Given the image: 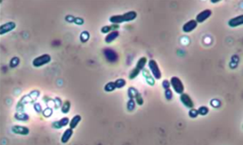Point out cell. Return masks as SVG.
Instances as JSON below:
<instances>
[{
	"instance_id": "obj_11",
	"label": "cell",
	"mask_w": 243,
	"mask_h": 145,
	"mask_svg": "<svg viewBox=\"0 0 243 145\" xmlns=\"http://www.w3.org/2000/svg\"><path fill=\"white\" fill-rule=\"evenodd\" d=\"M243 24V15H240L236 17H233L232 19L229 20L228 22V25L231 26V27H237V26H240Z\"/></svg>"
},
{
	"instance_id": "obj_33",
	"label": "cell",
	"mask_w": 243,
	"mask_h": 145,
	"mask_svg": "<svg viewBox=\"0 0 243 145\" xmlns=\"http://www.w3.org/2000/svg\"><path fill=\"white\" fill-rule=\"evenodd\" d=\"M62 104H63V102H62L61 98H59V97L54 98V108L55 109L61 108L62 107Z\"/></svg>"
},
{
	"instance_id": "obj_1",
	"label": "cell",
	"mask_w": 243,
	"mask_h": 145,
	"mask_svg": "<svg viewBox=\"0 0 243 145\" xmlns=\"http://www.w3.org/2000/svg\"><path fill=\"white\" fill-rule=\"evenodd\" d=\"M148 67H149V70L151 71V74L154 79L159 80L162 78V72L160 70L159 64L154 59H151L148 61Z\"/></svg>"
},
{
	"instance_id": "obj_14",
	"label": "cell",
	"mask_w": 243,
	"mask_h": 145,
	"mask_svg": "<svg viewBox=\"0 0 243 145\" xmlns=\"http://www.w3.org/2000/svg\"><path fill=\"white\" fill-rule=\"evenodd\" d=\"M136 17H137V13H136L135 11H129V12H126V13H124V14L122 15V18H123V23H124V22H130V21H133V20H134Z\"/></svg>"
},
{
	"instance_id": "obj_3",
	"label": "cell",
	"mask_w": 243,
	"mask_h": 145,
	"mask_svg": "<svg viewBox=\"0 0 243 145\" xmlns=\"http://www.w3.org/2000/svg\"><path fill=\"white\" fill-rule=\"evenodd\" d=\"M171 86L174 90V92L178 94H182L184 92V84L182 82V80L177 76H172L170 79Z\"/></svg>"
},
{
	"instance_id": "obj_31",
	"label": "cell",
	"mask_w": 243,
	"mask_h": 145,
	"mask_svg": "<svg viewBox=\"0 0 243 145\" xmlns=\"http://www.w3.org/2000/svg\"><path fill=\"white\" fill-rule=\"evenodd\" d=\"M189 116L192 119H195L199 116V114H198V110L197 109H194V108H192L190 109L189 111Z\"/></svg>"
},
{
	"instance_id": "obj_25",
	"label": "cell",
	"mask_w": 243,
	"mask_h": 145,
	"mask_svg": "<svg viewBox=\"0 0 243 145\" xmlns=\"http://www.w3.org/2000/svg\"><path fill=\"white\" fill-rule=\"evenodd\" d=\"M197 110H198L199 115H202V116L207 115L209 114V112H210V110H209V108L207 106H200Z\"/></svg>"
},
{
	"instance_id": "obj_35",
	"label": "cell",
	"mask_w": 243,
	"mask_h": 145,
	"mask_svg": "<svg viewBox=\"0 0 243 145\" xmlns=\"http://www.w3.org/2000/svg\"><path fill=\"white\" fill-rule=\"evenodd\" d=\"M162 85H163V89H164V90H167V89H170V87H171V83H170V81H169V80L165 79V80H163V83H162Z\"/></svg>"
},
{
	"instance_id": "obj_30",
	"label": "cell",
	"mask_w": 243,
	"mask_h": 145,
	"mask_svg": "<svg viewBox=\"0 0 243 145\" xmlns=\"http://www.w3.org/2000/svg\"><path fill=\"white\" fill-rule=\"evenodd\" d=\"M19 63H20V60H19L18 57H13L11 59V61H10V67L15 68L19 64Z\"/></svg>"
},
{
	"instance_id": "obj_15",
	"label": "cell",
	"mask_w": 243,
	"mask_h": 145,
	"mask_svg": "<svg viewBox=\"0 0 243 145\" xmlns=\"http://www.w3.org/2000/svg\"><path fill=\"white\" fill-rule=\"evenodd\" d=\"M81 120H82V117H81V115H79V114H76V115H74L72 119H71V121H70V124H69V128H71V129H75L77 126H78V124H80V122H81Z\"/></svg>"
},
{
	"instance_id": "obj_19",
	"label": "cell",
	"mask_w": 243,
	"mask_h": 145,
	"mask_svg": "<svg viewBox=\"0 0 243 145\" xmlns=\"http://www.w3.org/2000/svg\"><path fill=\"white\" fill-rule=\"evenodd\" d=\"M143 76L145 77V79H146V82H147V84H150V85H154V84H155V81H154V78H153V76L151 74V73H149L147 70H145V69H143Z\"/></svg>"
},
{
	"instance_id": "obj_10",
	"label": "cell",
	"mask_w": 243,
	"mask_h": 145,
	"mask_svg": "<svg viewBox=\"0 0 243 145\" xmlns=\"http://www.w3.org/2000/svg\"><path fill=\"white\" fill-rule=\"evenodd\" d=\"M70 124V120L68 117H64L62 118L61 120L59 121H56V122H54L52 124V127L54 129H61L62 127H64L66 125H69Z\"/></svg>"
},
{
	"instance_id": "obj_21",
	"label": "cell",
	"mask_w": 243,
	"mask_h": 145,
	"mask_svg": "<svg viewBox=\"0 0 243 145\" xmlns=\"http://www.w3.org/2000/svg\"><path fill=\"white\" fill-rule=\"evenodd\" d=\"M103 89H104V91H105L106 93H111V92H113V91L116 89V86H115V84H114V82H109V83H107V84L104 85Z\"/></svg>"
},
{
	"instance_id": "obj_23",
	"label": "cell",
	"mask_w": 243,
	"mask_h": 145,
	"mask_svg": "<svg viewBox=\"0 0 243 145\" xmlns=\"http://www.w3.org/2000/svg\"><path fill=\"white\" fill-rule=\"evenodd\" d=\"M135 105H136V103H135L134 99H129L128 102H127V105H126V107H127V111H128L129 113L133 112L134 109H135Z\"/></svg>"
},
{
	"instance_id": "obj_20",
	"label": "cell",
	"mask_w": 243,
	"mask_h": 145,
	"mask_svg": "<svg viewBox=\"0 0 243 145\" xmlns=\"http://www.w3.org/2000/svg\"><path fill=\"white\" fill-rule=\"evenodd\" d=\"M71 109V102L70 101H64L61 107V112L64 114H68Z\"/></svg>"
},
{
	"instance_id": "obj_13",
	"label": "cell",
	"mask_w": 243,
	"mask_h": 145,
	"mask_svg": "<svg viewBox=\"0 0 243 145\" xmlns=\"http://www.w3.org/2000/svg\"><path fill=\"white\" fill-rule=\"evenodd\" d=\"M119 35H120V32H119L118 30H116V31H112V32H110L109 34L106 35V36H105V38H104V41H105L106 44H111V43L113 42L115 39H117Z\"/></svg>"
},
{
	"instance_id": "obj_18",
	"label": "cell",
	"mask_w": 243,
	"mask_h": 145,
	"mask_svg": "<svg viewBox=\"0 0 243 145\" xmlns=\"http://www.w3.org/2000/svg\"><path fill=\"white\" fill-rule=\"evenodd\" d=\"M147 63H148V59H147V57H145V56H143V57H141L138 61H137V63H136V68L137 69H139L140 71H143V69H144V67H145V65L147 64Z\"/></svg>"
},
{
	"instance_id": "obj_32",
	"label": "cell",
	"mask_w": 243,
	"mask_h": 145,
	"mask_svg": "<svg viewBox=\"0 0 243 145\" xmlns=\"http://www.w3.org/2000/svg\"><path fill=\"white\" fill-rule=\"evenodd\" d=\"M43 114H44V116L45 117V118H48V117H50L52 114H53V110L51 109V108H45L44 111H43Z\"/></svg>"
},
{
	"instance_id": "obj_34",
	"label": "cell",
	"mask_w": 243,
	"mask_h": 145,
	"mask_svg": "<svg viewBox=\"0 0 243 145\" xmlns=\"http://www.w3.org/2000/svg\"><path fill=\"white\" fill-rule=\"evenodd\" d=\"M34 111L37 113V114H41V113H43V109H42V106H41V104H38V103H35L34 104Z\"/></svg>"
},
{
	"instance_id": "obj_4",
	"label": "cell",
	"mask_w": 243,
	"mask_h": 145,
	"mask_svg": "<svg viewBox=\"0 0 243 145\" xmlns=\"http://www.w3.org/2000/svg\"><path fill=\"white\" fill-rule=\"evenodd\" d=\"M103 53L105 59L109 63H116L119 59V55H118L117 52L112 48H104L103 50Z\"/></svg>"
},
{
	"instance_id": "obj_9",
	"label": "cell",
	"mask_w": 243,
	"mask_h": 145,
	"mask_svg": "<svg viewBox=\"0 0 243 145\" xmlns=\"http://www.w3.org/2000/svg\"><path fill=\"white\" fill-rule=\"evenodd\" d=\"M198 25V23L195 19H191L187 23H185L182 26V31L184 33H191L192 32Z\"/></svg>"
},
{
	"instance_id": "obj_2",
	"label": "cell",
	"mask_w": 243,
	"mask_h": 145,
	"mask_svg": "<svg viewBox=\"0 0 243 145\" xmlns=\"http://www.w3.org/2000/svg\"><path fill=\"white\" fill-rule=\"evenodd\" d=\"M52 58H51V55L48 54H41L37 57H35L33 62H32V64L34 67H41V66H44L47 64H49L51 62Z\"/></svg>"
},
{
	"instance_id": "obj_22",
	"label": "cell",
	"mask_w": 243,
	"mask_h": 145,
	"mask_svg": "<svg viewBox=\"0 0 243 145\" xmlns=\"http://www.w3.org/2000/svg\"><path fill=\"white\" fill-rule=\"evenodd\" d=\"M127 93H128V97H129V99H134L135 96L137 95V94H138L139 92H138V90H137L136 88L131 86V87H129Z\"/></svg>"
},
{
	"instance_id": "obj_5",
	"label": "cell",
	"mask_w": 243,
	"mask_h": 145,
	"mask_svg": "<svg viewBox=\"0 0 243 145\" xmlns=\"http://www.w3.org/2000/svg\"><path fill=\"white\" fill-rule=\"evenodd\" d=\"M180 100L185 107H187L189 109L194 108V103L188 94L183 93V94H180Z\"/></svg>"
},
{
	"instance_id": "obj_17",
	"label": "cell",
	"mask_w": 243,
	"mask_h": 145,
	"mask_svg": "<svg viewBox=\"0 0 243 145\" xmlns=\"http://www.w3.org/2000/svg\"><path fill=\"white\" fill-rule=\"evenodd\" d=\"M15 119L17 120V121H20V122H26L29 120V115L27 114H25L23 112H16L14 115Z\"/></svg>"
},
{
	"instance_id": "obj_8",
	"label": "cell",
	"mask_w": 243,
	"mask_h": 145,
	"mask_svg": "<svg viewBox=\"0 0 243 145\" xmlns=\"http://www.w3.org/2000/svg\"><path fill=\"white\" fill-rule=\"evenodd\" d=\"M11 130L14 133L18 134V135H28L30 133L29 128L26 126H23V125H14L12 126Z\"/></svg>"
},
{
	"instance_id": "obj_7",
	"label": "cell",
	"mask_w": 243,
	"mask_h": 145,
	"mask_svg": "<svg viewBox=\"0 0 243 145\" xmlns=\"http://www.w3.org/2000/svg\"><path fill=\"white\" fill-rule=\"evenodd\" d=\"M15 26H16V25L13 21H9V22H6L5 24H3L0 26V35H3L5 34L11 32L12 30H14L15 28Z\"/></svg>"
},
{
	"instance_id": "obj_29",
	"label": "cell",
	"mask_w": 243,
	"mask_h": 145,
	"mask_svg": "<svg viewBox=\"0 0 243 145\" xmlns=\"http://www.w3.org/2000/svg\"><path fill=\"white\" fill-rule=\"evenodd\" d=\"M89 37H90V35H89V33H88L87 31H84V32H82V34H81V35H80L81 41H82L83 43L88 41Z\"/></svg>"
},
{
	"instance_id": "obj_27",
	"label": "cell",
	"mask_w": 243,
	"mask_h": 145,
	"mask_svg": "<svg viewBox=\"0 0 243 145\" xmlns=\"http://www.w3.org/2000/svg\"><path fill=\"white\" fill-rule=\"evenodd\" d=\"M134 101H135L136 104H138V105H140V106L143 105V104H144L143 97L142 96V94H141L140 93H138V94H137V95H136V96H135V98H134Z\"/></svg>"
},
{
	"instance_id": "obj_16",
	"label": "cell",
	"mask_w": 243,
	"mask_h": 145,
	"mask_svg": "<svg viewBox=\"0 0 243 145\" xmlns=\"http://www.w3.org/2000/svg\"><path fill=\"white\" fill-rule=\"evenodd\" d=\"M117 29H119V25H104L101 28V32L103 34H109L112 31H116Z\"/></svg>"
},
{
	"instance_id": "obj_12",
	"label": "cell",
	"mask_w": 243,
	"mask_h": 145,
	"mask_svg": "<svg viewBox=\"0 0 243 145\" xmlns=\"http://www.w3.org/2000/svg\"><path fill=\"white\" fill-rule=\"evenodd\" d=\"M73 134H74V130H73V129H71V128L66 129V130L64 132V133H63V135H62V137H61V143H64V144L67 143L70 141V139L72 138Z\"/></svg>"
},
{
	"instance_id": "obj_6",
	"label": "cell",
	"mask_w": 243,
	"mask_h": 145,
	"mask_svg": "<svg viewBox=\"0 0 243 145\" xmlns=\"http://www.w3.org/2000/svg\"><path fill=\"white\" fill-rule=\"evenodd\" d=\"M212 15V11L211 9H205V10L200 12V13L197 15L195 20H196L197 23H201V24H202V23L205 22L209 17H211Z\"/></svg>"
},
{
	"instance_id": "obj_28",
	"label": "cell",
	"mask_w": 243,
	"mask_h": 145,
	"mask_svg": "<svg viewBox=\"0 0 243 145\" xmlns=\"http://www.w3.org/2000/svg\"><path fill=\"white\" fill-rule=\"evenodd\" d=\"M164 96L167 101H172L173 99V93L171 89H167L164 91Z\"/></svg>"
},
{
	"instance_id": "obj_26",
	"label": "cell",
	"mask_w": 243,
	"mask_h": 145,
	"mask_svg": "<svg viewBox=\"0 0 243 145\" xmlns=\"http://www.w3.org/2000/svg\"><path fill=\"white\" fill-rule=\"evenodd\" d=\"M140 73H141V71H140L139 69H137L136 67H134V68L130 72V74H129V79H130V80H133L134 78H136V77L139 75Z\"/></svg>"
},
{
	"instance_id": "obj_24",
	"label": "cell",
	"mask_w": 243,
	"mask_h": 145,
	"mask_svg": "<svg viewBox=\"0 0 243 145\" xmlns=\"http://www.w3.org/2000/svg\"><path fill=\"white\" fill-rule=\"evenodd\" d=\"M114 84H115L116 89H123L126 85V81L123 78H119L114 81Z\"/></svg>"
}]
</instances>
